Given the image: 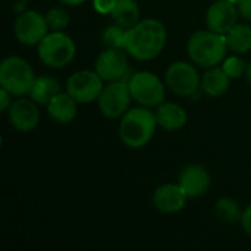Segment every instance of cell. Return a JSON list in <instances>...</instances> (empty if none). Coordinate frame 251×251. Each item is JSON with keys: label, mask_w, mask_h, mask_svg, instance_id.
<instances>
[{"label": "cell", "mask_w": 251, "mask_h": 251, "mask_svg": "<svg viewBox=\"0 0 251 251\" xmlns=\"http://www.w3.org/2000/svg\"><path fill=\"white\" fill-rule=\"evenodd\" d=\"M166 28L157 19H143L126 29L124 50L137 60L157 57L166 46Z\"/></svg>", "instance_id": "cell-1"}, {"label": "cell", "mask_w": 251, "mask_h": 251, "mask_svg": "<svg viewBox=\"0 0 251 251\" xmlns=\"http://www.w3.org/2000/svg\"><path fill=\"white\" fill-rule=\"evenodd\" d=\"M157 125L156 113L146 106L129 109L119 122L121 141L129 149H141L153 138Z\"/></svg>", "instance_id": "cell-2"}, {"label": "cell", "mask_w": 251, "mask_h": 251, "mask_svg": "<svg viewBox=\"0 0 251 251\" xmlns=\"http://www.w3.org/2000/svg\"><path fill=\"white\" fill-rule=\"evenodd\" d=\"M228 44L226 37L210 29L194 32L187 44L190 59L201 68H213L224 62Z\"/></svg>", "instance_id": "cell-3"}, {"label": "cell", "mask_w": 251, "mask_h": 251, "mask_svg": "<svg viewBox=\"0 0 251 251\" xmlns=\"http://www.w3.org/2000/svg\"><path fill=\"white\" fill-rule=\"evenodd\" d=\"M34 82V71L25 59L9 56L0 63V85L12 96L21 97L29 94Z\"/></svg>", "instance_id": "cell-4"}, {"label": "cell", "mask_w": 251, "mask_h": 251, "mask_svg": "<svg viewBox=\"0 0 251 251\" xmlns=\"http://www.w3.org/2000/svg\"><path fill=\"white\" fill-rule=\"evenodd\" d=\"M76 53L74 40L63 31L49 32L38 43V56L41 62L53 69H60L68 66Z\"/></svg>", "instance_id": "cell-5"}, {"label": "cell", "mask_w": 251, "mask_h": 251, "mask_svg": "<svg viewBox=\"0 0 251 251\" xmlns=\"http://www.w3.org/2000/svg\"><path fill=\"white\" fill-rule=\"evenodd\" d=\"M128 85L132 99L141 106L154 107L165 101V85L160 78L151 72L143 71L134 74Z\"/></svg>", "instance_id": "cell-6"}, {"label": "cell", "mask_w": 251, "mask_h": 251, "mask_svg": "<svg viewBox=\"0 0 251 251\" xmlns=\"http://www.w3.org/2000/svg\"><path fill=\"white\" fill-rule=\"evenodd\" d=\"M131 99L132 96L129 91L128 81L118 79L103 87V91L99 96L97 103L103 116L109 119H118L122 118L129 110Z\"/></svg>", "instance_id": "cell-7"}, {"label": "cell", "mask_w": 251, "mask_h": 251, "mask_svg": "<svg viewBox=\"0 0 251 251\" xmlns=\"http://www.w3.org/2000/svg\"><path fill=\"white\" fill-rule=\"evenodd\" d=\"M103 79L96 71H76L66 81V91L78 103H91L99 99L103 91Z\"/></svg>", "instance_id": "cell-8"}, {"label": "cell", "mask_w": 251, "mask_h": 251, "mask_svg": "<svg viewBox=\"0 0 251 251\" xmlns=\"http://www.w3.org/2000/svg\"><path fill=\"white\" fill-rule=\"evenodd\" d=\"M166 85L169 90L176 94V96H193L199 87L201 85L200 82V75L196 71V68L187 62H175L172 63L165 75Z\"/></svg>", "instance_id": "cell-9"}, {"label": "cell", "mask_w": 251, "mask_h": 251, "mask_svg": "<svg viewBox=\"0 0 251 251\" xmlns=\"http://www.w3.org/2000/svg\"><path fill=\"white\" fill-rule=\"evenodd\" d=\"M13 29L19 43L25 46H38V43L49 34L50 28L44 15L34 10H25L18 15Z\"/></svg>", "instance_id": "cell-10"}, {"label": "cell", "mask_w": 251, "mask_h": 251, "mask_svg": "<svg viewBox=\"0 0 251 251\" xmlns=\"http://www.w3.org/2000/svg\"><path fill=\"white\" fill-rule=\"evenodd\" d=\"M124 49H112L107 47L101 51L96 60V72L101 76L103 81L112 82L118 79H124L128 71V57Z\"/></svg>", "instance_id": "cell-11"}, {"label": "cell", "mask_w": 251, "mask_h": 251, "mask_svg": "<svg viewBox=\"0 0 251 251\" xmlns=\"http://www.w3.org/2000/svg\"><path fill=\"white\" fill-rule=\"evenodd\" d=\"M235 6L237 4H234L228 0L215 1L206 13L207 28L213 32L225 35L232 26L237 25L238 9Z\"/></svg>", "instance_id": "cell-12"}, {"label": "cell", "mask_w": 251, "mask_h": 251, "mask_svg": "<svg viewBox=\"0 0 251 251\" xmlns=\"http://www.w3.org/2000/svg\"><path fill=\"white\" fill-rule=\"evenodd\" d=\"M12 126L21 132H29L37 128L40 122V112L37 103L31 99H19L7 109Z\"/></svg>", "instance_id": "cell-13"}, {"label": "cell", "mask_w": 251, "mask_h": 251, "mask_svg": "<svg viewBox=\"0 0 251 251\" xmlns=\"http://www.w3.org/2000/svg\"><path fill=\"white\" fill-rule=\"evenodd\" d=\"M187 199L188 197L179 184H165L154 191L153 204L159 212L172 215L184 209Z\"/></svg>", "instance_id": "cell-14"}, {"label": "cell", "mask_w": 251, "mask_h": 251, "mask_svg": "<svg viewBox=\"0 0 251 251\" xmlns=\"http://www.w3.org/2000/svg\"><path fill=\"white\" fill-rule=\"evenodd\" d=\"M178 184L182 187L188 199H197L207 193L210 187V175L206 168L190 165L181 172Z\"/></svg>", "instance_id": "cell-15"}, {"label": "cell", "mask_w": 251, "mask_h": 251, "mask_svg": "<svg viewBox=\"0 0 251 251\" xmlns=\"http://www.w3.org/2000/svg\"><path fill=\"white\" fill-rule=\"evenodd\" d=\"M78 101L66 91L57 93L47 104V112L57 124H69L75 119L78 112Z\"/></svg>", "instance_id": "cell-16"}, {"label": "cell", "mask_w": 251, "mask_h": 251, "mask_svg": "<svg viewBox=\"0 0 251 251\" xmlns=\"http://www.w3.org/2000/svg\"><path fill=\"white\" fill-rule=\"evenodd\" d=\"M156 119L159 126L166 131L181 129L187 122V112L176 103H162L157 106Z\"/></svg>", "instance_id": "cell-17"}, {"label": "cell", "mask_w": 251, "mask_h": 251, "mask_svg": "<svg viewBox=\"0 0 251 251\" xmlns=\"http://www.w3.org/2000/svg\"><path fill=\"white\" fill-rule=\"evenodd\" d=\"M229 75L224 71V68L213 66L210 68L201 78V90L204 94L210 97H221L229 88Z\"/></svg>", "instance_id": "cell-18"}, {"label": "cell", "mask_w": 251, "mask_h": 251, "mask_svg": "<svg viewBox=\"0 0 251 251\" xmlns=\"http://www.w3.org/2000/svg\"><path fill=\"white\" fill-rule=\"evenodd\" d=\"M110 15L115 24L126 29L140 22V7L135 0H115Z\"/></svg>", "instance_id": "cell-19"}, {"label": "cell", "mask_w": 251, "mask_h": 251, "mask_svg": "<svg viewBox=\"0 0 251 251\" xmlns=\"http://www.w3.org/2000/svg\"><path fill=\"white\" fill-rule=\"evenodd\" d=\"M60 93L59 90V82L49 75H41L35 78V82L29 91V97L40 106H47L51 99Z\"/></svg>", "instance_id": "cell-20"}, {"label": "cell", "mask_w": 251, "mask_h": 251, "mask_svg": "<svg viewBox=\"0 0 251 251\" xmlns=\"http://www.w3.org/2000/svg\"><path fill=\"white\" fill-rule=\"evenodd\" d=\"M226 44L228 49L235 53H247L251 50V26L246 24H237L232 26L226 34Z\"/></svg>", "instance_id": "cell-21"}, {"label": "cell", "mask_w": 251, "mask_h": 251, "mask_svg": "<svg viewBox=\"0 0 251 251\" xmlns=\"http://www.w3.org/2000/svg\"><path fill=\"white\" fill-rule=\"evenodd\" d=\"M215 212H216V216L219 218V221L226 222V224L238 222V221H241V216H243L240 204L234 199H231V197L219 199L216 201Z\"/></svg>", "instance_id": "cell-22"}, {"label": "cell", "mask_w": 251, "mask_h": 251, "mask_svg": "<svg viewBox=\"0 0 251 251\" xmlns=\"http://www.w3.org/2000/svg\"><path fill=\"white\" fill-rule=\"evenodd\" d=\"M49 28L53 31H63L69 25V13L63 7H51L44 15Z\"/></svg>", "instance_id": "cell-23"}, {"label": "cell", "mask_w": 251, "mask_h": 251, "mask_svg": "<svg viewBox=\"0 0 251 251\" xmlns=\"http://www.w3.org/2000/svg\"><path fill=\"white\" fill-rule=\"evenodd\" d=\"M125 34H126V28H124V26H121L118 24L116 25H110L103 32V43L106 44V47L124 49Z\"/></svg>", "instance_id": "cell-24"}, {"label": "cell", "mask_w": 251, "mask_h": 251, "mask_svg": "<svg viewBox=\"0 0 251 251\" xmlns=\"http://www.w3.org/2000/svg\"><path fill=\"white\" fill-rule=\"evenodd\" d=\"M224 71L229 75V78H241L247 72V65L243 57L240 56H229L224 59L222 63Z\"/></svg>", "instance_id": "cell-25"}, {"label": "cell", "mask_w": 251, "mask_h": 251, "mask_svg": "<svg viewBox=\"0 0 251 251\" xmlns=\"http://www.w3.org/2000/svg\"><path fill=\"white\" fill-rule=\"evenodd\" d=\"M113 3H115V0H94V9L99 13L106 15V13H110L112 12Z\"/></svg>", "instance_id": "cell-26"}, {"label": "cell", "mask_w": 251, "mask_h": 251, "mask_svg": "<svg viewBox=\"0 0 251 251\" xmlns=\"http://www.w3.org/2000/svg\"><path fill=\"white\" fill-rule=\"evenodd\" d=\"M10 97H12V94H10L7 90L0 88V110H1V112H6V110L10 107V104H12Z\"/></svg>", "instance_id": "cell-27"}, {"label": "cell", "mask_w": 251, "mask_h": 251, "mask_svg": "<svg viewBox=\"0 0 251 251\" xmlns=\"http://www.w3.org/2000/svg\"><path fill=\"white\" fill-rule=\"evenodd\" d=\"M241 225H243V229L246 234H249L251 237V204L243 212V216H241Z\"/></svg>", "instance_id": "cell-28"}, {"label": "cell", "mask_w": 251, "mask_h": 251, "mask_svg": "<svg viewBox=\"0 0 251 251\" xmlns=\"http://www.w3.org/2000/svg\"><path fill=\"white\" fill-rule=\"evenodd\" d=\"M238 12L241 13L243 18L251 21V0H243L238 4Z\"/></svg>", "instance_id": "cell-29"}, {"label": "cell", "mask_w": 251, "mask_h": 251, "mask_svg": "<svg viewBox=\"0 0 251 251\" xmlns=\"http://www.w3.org/2000/svg\"><path fill=\"white\" fill-rule=\"evenodd\" d=\"M59 1L68 6H78V4H82L85 0H59Z\"/></svg>", "instance_id": "cell-30"}, {"label": "cell", "mask_w": 251, "mask_h": 251, "mask_svg": "<svg viewBox=\"0 0 251 251\" xmlns=\"http://www.w3.org/2000/svg\"><path fill=\"white\" fill-rule=\"evenodd\" d=\"M15 12H18V13L25 12V0H21L19 3H16V6H15Z\"/></svg>", "instance_id": "cell-31"}, {"label": "cell", "mask_w": 251, "mask_h": 251, "mask_svg": "<svg viewBox=\"0 0 251 251\" xmlns=\"http://www.w3.org/2000/svg\"><path fill=\"white\" fill-rule=\"evenodd\" d=\"M246 75H247V79H249V82H250L251 85V62L247 65V72H246Z\"/></svg>", "instance_id": "cell-32"}, {"label": "cell", "mask_w": 251, "mask_h": 251, "mask_svg": "<svg viewBox=\"0 0 251 251\" xmlns=\"http://www.w3.org/2000/svg\"><path fill=\"white\" fill-rule=\"evenodd\" d=\"M228 1H231V3H234V4H237V6H238L243 0H228Z\"/></svg>", "instance_id": "cell-33"}, {"label": "cell", "mask_w": 251, "mask_h": 251, "mask_svg": "<svg viewBox=\"0 0 251 251\" xmlns=\"http://www.w3.org/2000/svg\"><path fill=\"white\" fill-rule=\"evenodd\" d=\"M25 1H28V0H25Z\"/></svg>", "instance_id": "cell-34"}]
</instances>
